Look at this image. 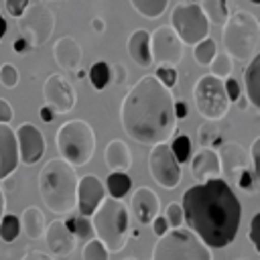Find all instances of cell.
Segmentation results:
<instances>
[{
	"instance_id": "29",
	"label": "cell",
	"mask_w": 260,
	"mask_h": 260,
	"mask_svg": "<svg viewBox=\"0 0 260 260\" xmlns=\"http://www.w3.org/2000/svg\"><path fill=\"white\" fill-rule=\"evenodd\" d=\"M132 8L142 16V18H148V20H154L158 16H162V12L167 10L169 6V0H130Z\"/></svg>"
},
{
	"instance_id": "13",
	"label": "cell",
	"mask_w": 260,
	"mask_h": 260,
	"mask_svg": "<svg viewBox=\"0 0 260 260\" xmlns=\"http://www.w3.org/2000/svg\"><path fill=\"white\" fill-rule=\"evenodd\" d=\"M43 98L45 106H49L55 114H67L75 106V89L61 73H51L43 83Z\"/></svg>"
},
{
	"instance_id": "53",
	"label": "cell",
	"mask_w": 260,
	"mask_h": 260,
	"mask_svg": "<svg viewBox=\"0 0 260 260\" xmlns=\"http://www.w3.org/2000/svg\"><path fill=\"white\" fill-rule=\"evenodd\" d=\"M4 213H6V197H4V191L0 187V219H2Z\"/></svg>"
},
{
	"instance_id": "6",
	"label": "cell",
	"mask_w": 260,
	"mask_h": 260,
	"mask_svg": "<svg viewBox=\"0 0 260 260\" xmlns=\"http://www.w3.org/2000/svg\"><path fill=\"white\" fill-rule=\"evenodd\" d=\"M59 158L71 167H83L91 160L95 150V132L85 120H67L55 134Z\"/></svg>"
},
{
	"instance_id": "49",
	"label": "cell",
	"mask_w": 260,
	"mask_h": 260,
	"mask_svg": "<svg viewBox=\"0 0 260 260\" xmlns=\"http://www.w3.org/2000/svg\"><path fill=\"white\" fill-rule=\"evenodd\" d=\"M20 260H55L49 252H41V250H30V252H26Z\"/></svg>"
},
{
	"instance_id": "48",
	"label": "cell",
	"mask_w": 260,
	"mask_h": 260,
	"mask_svg": "<svg viewBox=\"0 0 260 260\" xmlns=\"http://www.w3.org/2000/svg\"><path fill=\"white\" fill-rule=\"evenodd\" d=\"M28 49H32V47H30V43H28L24 37H16V39H14V43H12V51H14V53L24 55Z\"/></svg>"
},
{
	"instance_id": "10",
	"label": "cell",
	"mask_w": 260,
	"mask_h": 260,
	"mask_svg": "<svg viewBox=\"0 0 260 260\" xmlns=\"http://www.w3.org/2000/svg\"><path fill=\"white\" fill-rule=\"evenodd\" d=\"M20 37H24L30 47H43L55 28V14L45 2L28 4L20 18H16Z\"/></svg>"
},
{
	"instance_id": "11",
	"label": "cell",
	"mask_w": 260,
	"mask_h": 260,
	"mask_svg": "<svg viewBox=\"0 0 260 260\" xmlns=\"http://www.w3.org/2000/svg\"><path fill=\"white\" fill-rule=\"evenodd\" d=\"M148 171L156 185L162 189H175L183 179V167L173 156L167 142H156L148 154Z\"/></svg>"
},
{
	"instance_id": "42",
	"label": "cell",
	"mask_w": 260,
	"mask_h": 260,
	"mask_svg": "<svg viewBox=\"0 0 260 260\" xmlns=\"http://www.w3.org/2000/svg\"><path fill=\"white\" fill-rule=\"evenodd\" d=\"M248 238L254 246L256 252H260V213H256L250 221V232H248Z\"/></svg>"
},
{
	"instance_id": "39",
	"label": "cell",
	"mask_w": 260,
	"mask_h": 260,
	"mask_svg": "<svg viewBox=\"0 0 260 260\" xmlns=\"http://www.w3.org/2000/svg\"><path fill=\"white\" fill-rule=\"evenodd\" d=\"M154 77L165 85V87H169V89H173L175 87V83H177V67H167V65H158L156 67V73H154Z\"/></svg>"
},
{
	"instance_id": "36",
	"label": "cell",
	"mask_w": 260,
	"mask_h": 260,
	"mask_svg": "<svg viewBox=\"0 0 260 260\" xmlns=\"http://www.w3.org/2000/svg\"><path fill=\"white\" fill-rule=\"evenodd\" d=\"M108 258H110V252L106 250V246L98 238H91V240L85 242L83 260H108Z\"/></svg>"
},
{
	"instance_id": "21",
	"label": "cell",
	"mask_w": 260,
	"mask_h": 260,
	"mask_svg": "<svg viewBox=\"0 0 260 260\" xmlns=\"http://www.w3.org/2000/svg\"><path fill=\"white\" fill-rule=\"evenodd\" d=\"M53 57H55V63H57L61 69L75 71V69L81 65L83 49H81V45H79L73 37H61V39L53 45Z\"/></svg>"
},
{
	"instance_id": "58",
	"label": "cell",
	"mask_w": 260,
	"mask_h": 260,
	"mask_svg": "<svg viewBox=\"0 0 260 260\" xmlns=\"http://www.w3.org/2000/svg\"><path fill=\"white\" fill-rule=\"evenodd\" d=\"M124 260H136V258H124Z\"/></svg>"
},
{
	"instance_id": "47",
	"label": "cell",
	"mask_w": 260,
	"mask_h": 260,
	"mask_svg": "<svg viewBox=\"0 0 260 260\" xmlns=\"http://www.w3.org/2000/svg\"><path fill=\"white\" fill-rule=\"evenodd\" d=\"M12 116H14L12 106H10L6 100L0 98V124H8V122L12 120Z\"/></svg>"
},
{
	"instance_id": "9",
	"label": "cell",
	"mask_w": 260,
	"mask_h": 260,
	"mask_svg": "<svg viewBox=\"0 0 260 260\" xmlns=\"http://www.w3.org/2000/svg\"><path fill=\"white\" fill-rule=\"evenodd\" d=\"M171 28L183 41V45H195L209 35V22L197 2L181 0L171 12Z\"/></svg>"
},
{
	"instance_id": "57",
	"label": "cell",
	"mask_w": 260,
	"mask_h": 260,
	"mask_svg": "<svg viewBox=\"0 0 260 260\" xmlns=\"http://www.w3.org/2000/svg\"><path fill=\"white\" fill-rule=\"evenodd\" d=\"M43 2H47V0H43ZM49 2H61V0H49Z\"/></svg>"
},
{
	"instance_id": "51",
	"label": "cell",
	"mask_w": 260,
	"mask_h": 260,
	"mask_svg": "<svg viewBox=\"0 0 260 260\" xmlns=\"http://www.w3.org/2000/svg\"><path fill=\"white\" fill-rule=\"evenodd\" d=\"M39 116H41V120H43V122H47V124H49V122H53V118H55L57 114H55L49 106H43V108L39 110Z\"/></svg>"
},
{
	"instance_id": "40",
	"label": "cell",
	"mask_w": 260,
	"mask_h": 260,
	"mask_svg": "<svg viewBox=\"0 0 260 260\" xmlns=\"http://www.w3.org/2000/svg\"><path fill=\"white\" fill-rule=\"evenodd\" d=\"M165 219L169 223V228H181L183 225V209L179 203H169L167 211H165Z\"/></svg>"
},
{
	"instance_id": "46",
	"label": "cell",
	"mask_w": 260,
	"mask_h": 260,
	"mask_svg": "<svg viewBox=\"0 0 260 260\" xmlns=\"http://www.w3.org/2000/svg\"><path fill=\"white\" fill-rule=\"evenodd\" d=\"M150 223H152V232L156 234V238L165 236V234L171 230V228H169V223H167V219H165V215H160V213H158Z\"/></svg>"
},
{
	"instance_id": "8",
	"label": "cell",
	"mask_w": 260,
	"mask_h": 260,
	"mask_svg": "<svg viewBox=\"0 0 260 260\" xmlns=\"http://www.w3.org/2000/svg\"><path fill=\"white\" fill-rule=\"evenodd\" d=\"M193 102H195V110L205 120H211V122L221 120L228 114L230 106H232L230 100H228L225 87H223V79H219L211 73L201 75L195 81Z\"/></svg>"
},
{
	"instance_id": "26",
	"label": "cell",
	"mask_w": 260,
	"mask_h": 260,
	"mask_svg": "<svg viewBox=\"0 0 260 260\" xmlns=\"http://www.w3.org/2000/svg\"><path fill=\"white\" fill-rule=\"evenodd\" d=\"M104 187H106V191H108L110 197L122 199L124 195L130 193V189H132V179H130L124 171H112V173L106 177Z\"/></svg>"
},
{
	"instance_id": "44",
	"label": "cell",
	"mask_w": 260,
	"mask_h": 260,
	"mask_svg": "<svg viewBox=\"0 0 260 260\" xmlns=\"http://www.w3.org/2000/svg\"><path fill=\"white\" fill-rule=\"evenodd\" d=\"M110 75H114V83L116 85H124L128 79V71L122 63H114V67H110Z\"/></svg>"
},
{
	"instance_id": "35",
	"label": "cell",
	"mask_w": 260,
	"mask_h": 260,
	"mask_svg": "<svg viewBox=\"0 0 260 260\" xmlns=\"http://www.w3.org/2000/svg\"><path fill=\"white\" fill-rule=\"evenodd\" d=\"M197 140L203 148H211L213 144H217L219 142V128L215 126V122L205 120L197 130Z\"/></svg>"
},
{
	"instance_id": "23",
	"label": "cell",
	"mask_w": 260,
	"mask_h": 260,
	"mask_svg": "<svg viewBox=\"0 0 260 260\" xmlns=\"http://www.w3.org/2000/svg\"><path fill=\"white\" fill-rule=\"evenodd\" d=\"M104 160H106V167L112 171H128L132 167V152L128 148V144L120 138H114L108 142L106 150H104Z\"/></svg>"
},
{
	"instance_id": "7",
	"label": "cell",
	"mask_w": 260,
	"mask_h": 260,
	"mask_svg": "<svg viewBox=\"0 0 260 260\" xmlns=\"http://www.w3.org/2000/svg\"><path fill=\"white\" fill-rule=\"evenodd\" d=\"M152 260H213V254L187 228H173L156 240Z\"/></svg>"
},
{
	"instance_id": "5",
	"label": "cell",
	"mask_w": 260,
	"mask_h": 260,
	"mask_svg": "<svg viewBox=\"0 0 260 260\" xmlns=\"http://www.w3.org/2000/svg\"><path fill=\"white\" fill-rule=\"evenodd\" d=\"M223 47L232 59L250 61L258 55L260 47V22L248 10H238L236 14L228 16L223 24Z\"/></svg>"
},
{
	"instance_id": "16",
	"label": "cell",
	"mask_w": 260,
	"mask_h": 260,
	"mask_svg": "<svg viewBox=\"0 0 260 260\" xmlns=\"http://www.w3.org/2000/svg\"><path fill=\"white\" fill-rule=\"evenodd\" d=\"M43 236H45V242H47V248H49L51 256L67 258L75 250L77 240L73 238V234L69 232V228L65 225L63 219L49 221V225H45V234Z\"/></svg>"
},
{
	"instance_id": "28",
	"label": "cell",
	"mask_w": 260,
	"mask_h": 260,
	"mask_svg": "<svg viewBox=\"0 0 260 260\" xmlns=\"http://www.w3.org/2000/svg\"><path fill=\"white\" fill-rule=\"evenodd\" d=\"M67 215H69V217H67V219H63V221H65V225L69 228V232L73 234V238H75V240L87 242V240L95 238V236H93V228H91V219H89V217L79 215V213H75V215L67 213Z\"/></svg>"
},
{
	"instance_id": "24",
	"label": "cell",
	"mask_w": 260,
	"mask_h": 260,
	"mask_svg": "<svg viewBox=\"0 0 260 260\" xmlns=\"http://www.w3.org/2000/svg\"><path fill=\"white\" fill-rule=\"evenodd\" d=\"M246 98L254 108H260V55H254L244 71Z\"/></svg>"
},
{
	"instance_id": "52",
	"label": "cell",
	"mask_w": 260,
	"mask_h": 260,
	"mask_svg": "<svg viewBox=\"0 0 260 260\" xmlns=\"http://www.w3.org/2000/svg\"><path fill=\"white\" fill-rule=\"evenodd\" d=\"M91 28H93L98 35H102V32H104V28H106V24H104V20H102V18H93V20H91Z\"/></svg>"
},
{
	"instance_id": "19",
	"label": "cell",
	"mask_w": 260,
	"mask_h": 260,
	"mask_svg": "<svg viewBox=\"0 0 260 260\" xmlns=\"http://www.w3.org/2000/svg\"><path fill=\"white\" fill-rule=\"evenodd\" d=\"M18 144L16 132L8 124H0V181L10 177L18 167Z\"/></svg>"
},
{
	"instance_id": "37",
	"label": "cell",
	"mask_w": 260,
	"mask_h": 260,
	"mask_svg": "<svg viewBox=\"0 0 260 260\" xmlns=\"http://www.w3.org/2000/svg\"><path fill=\"white\" fill-rule=\"evenodd\" d=\"M236 183H238V187H240L242 191H246V193H256V191H258V177H256L254 171H250L248 167L242 169V171L236 175Z\"/></svg>"
},
{
	"instance_id": "50",
	"label": "cell",
	"mask_w": 260,
	"mask_h": 260,
	"mask_svg": "<svg viewBox=\"0 0 260 260\" xmlns=\"http://www.w3.org/2000/svg\"><path fill=\"white\" fill-rule=\"evenodd\" d=\"M173 114H175V118H177V120H183V118H187V104H185L183 100H179V102H173Z\"/></svg>"
},
{
	"instance_id": "18",
	"label": "cell",
	"mask_w": 260,
	"mask_h": 260,
	"mask_svg": "<svg viewBox=\"0 0 260 260\" xmlns=\"http://www.w3.org/2000/svg\"><path fill=\"white\" fill-rule=\"evenodd\" d=\"M189 169H191L193 179H197L199 183L209 181V179H219L221 177V165H219L217 150H213V148L197 150L189 158Z\"/></svg>"
},
{
	"instance_id": "59",
	"label": "cell",
	"mask_w": 260,
	"mask_h": 260,
	"mask_svg": "<svg viewBox=\"0 0 260 260\" xmlns=\"http://www.w3.org/2000/svg\"><path fill=\"white\" fill-rule=\"evenodd\" d=\"M189 2H195V0H189Z\"/></svg>"
},
{
	"instance_id": "30",
	"label": "cell",
	"mask_w": 260,
	"mask_h": 260,
	"mask_svg": "<svg viewBox=\"0 0 260 260\" xmlns=\"http://www.w3.org/2000/svg\"><path fill=\"white\" fill-rule=\"evenodd\" d=\"M215 53H217V43L209 35L205 39H201L199 43L193 45V59H195L197 65L207 67L211 63V59L215 57Z\"/></svg>"
},
{
	"instance_id": "43",
	"label": "cell",
	"mask_w": 260,
	"mask_h": 260,
	"mask_svg": "<svg viewBox=\"0 0 260 260\" xmlns=\"http://www.w3.org/2000/svg\"><path fill=\"white\" fill-rule=\"evenodd\" d=\"M223 87H225V93H228L230 104H236V100L242 95V87H240V83H238L234 77H225V79H223Z\"/></svg>"
},
{
	"instance_id": "20",
	"label": "cell",
	"mask_w": 260,
	"mask_h": 260,
	"mask_svg": "<svg viewBox=\"0 0 260 260\" xmlns=\"http://www.w3.org/2000/svg\"><path fill=\"white\" fill-rule=\"evenodd\" d=\"M217 156L221 165V175H225L228 179H236V175L248 167V152L238 142H223L217 150Z\"/></svg>"
},
{
	"instance_id": "32",
	"label": "cell",
	"mask_w": 260,
	"mask_h": 260,
	"mask_svg": "<svg viewBox=\"0 0 260 260\" xmlns=\"http://www.w3.org/2000/svg\"><path fill=\"white\" fill-rule=\"evenodd\" d=\"M169 148H171L173 156L177 158V162H179L181 167H183L185 162H189V158H191V154H193V144H191V138H189L187 134L175 136L173 142L169 144Z\"/></svg>"
},
{
	"instance_id": "54",
	"label": "cell",
	"mask_w": 260,
	"mask_h": 260,
	"mask_svg": "<svg viewBox=\"0 0 260 260\" xmlns=\"http://www.w3.org/2000/svg\"><path fill=\"white\" fill-rule=\"evenodd\" d=\"M6 30H8V24H6V18L0 14V41L4 39V35H6Z\"/></svg>"
},
{
	"instance_id": "27",
	"label": "cell",
	"mask_w": 260,
	"mask_h": 260,
	"mask_svg": "<svg viewBox=\"0 0 260 260\" xmlns=\"http://www.w3.org/2000/svg\"><path fill=\"white\" fill-rule=\"evenodd\" d=\"M201 10L207 18V22L215 24V26H223L228 16H230V8H228V0H201Z\"/></svg>"
},
{
	"instance_id": "33",
	"label": "cell",
	"mask_w": 260,
	"mask_h": 260,
	"mask_svg": "<svg viewBox=\"0 0 260 260\" xmlns=\"http://www.w3.org/2000/svg\"><path fill=\"white\" fill-rule=\"evenodd\" d=\"M20 236V219L12 213H4L0 219V240L10 244Z\"/></svg>"
},
{
	"instance_id": "41",
	"label": "cell",
	"mask_w": 260,
	"mask_h": 260,
	"mask_svg": "<svg viewBox=\"0 0 260 260\" xmlns=\"http://www.w3.org/2000/svg\"><path fill=\"white\" fill-rule=\"evenodd\" d=\"M30 0H6V12L16 20L22 16V12L28 8Z\"/></svg>"
},
{
	"instance_id": "2",
	"label": "cell",
	"mask_w": 260,
	"mask_h": 260,
	"mask_svg": "<svg viewBox=\"0 0 260 260\" xmlns=\"http://www.w3.org/2000/svg\"><path fill=\"white\" fill-rule=\"evenodd\" d=\"M173 102V91L154 75L140 77L128 89L120 106L124 132L140 144L167 142L177 128Z\"/></svg>"
},
{
	"instance_id": "34",
	"label": "cell",
	"mask_w": 260,
	"mask_h": 260,
	"mask_svg": "<svg viewBox=\"0 0 260 260\" xmlns=\"http://www.w3.org/2000/svg\"><path fill=\"white\" fill-rule=\"evenodd\" d=\"M207 67H211V75H215L219 79H225V77L232 75L234 63H232V57L225 51H221V53H215V57L211 59V63Z\"/></svg>"
},
{
	"instance_id": "15",
	"label": "cell",
	"mask_w": 260,
	"mask_h": 260,
	"mask_svg": "<svg viewBox=\"0 0 260 260\" xmlns=\"http://www.w3.org/2000/svg\"><path fill=\"white\" fill-rule=\"evenodd\" d=\"M106 197V187L95 175H85L77 181V193H75V207L79 215L89 217L98 205Z\"/></svg>"
},
{
	"instance_id": "17",
	"label": "cell",
	"mask_w": 260,
	"mask_h": 260,
	"mask_svg": "<svg viewBox=\"0 0 260 260\" xmlns=\"http://www.w3.org/2000/svg\"><path fill=\"white\" fill-rule=\"evenodd\" d=\"M130 211L132 215L138 219V223L146 225L150 223L158 211H160V201H158V195L150 189V187H140L132 193L130 197Z\"/></svg>"
},
{
	"instance_id": "22",
	"label": "cell",
	"mask_w": 260,
	"mask_h": 260,
	"mask_svg": "<svg viewBox=\"0 0 260 260\" xmlns=\"http://www.w3.org/2000/svg\"><path fill=\"white\" fill-rule=\"evenodd\" d=\"M126 51L130 59L138 67H150L152 65V55H150V32L144 28H136L128 41H126Z\"/></svg>"
},
{
	"instance_id": "14",
	"label": "cell",
	"mask_w": 260,
	"mask_h": 260,
	"mask_svg": "<svg viewBox=\"0 0 260 260\" xmlns=\"http://www.w3.org/2000/svg\"><path fill=\"white\" fill-rule=\"evenodd\" d=\"M16 132L18 158L24 165H37L45 154V136L35 124H20Z\"/></svg>"
},
{
	"instance_id": "56",
	"label": "cell",
	"mask_w": 260,
	"mask_h": 260,
	"mask_svg": "<svg viewBox=\"0 0 260 260\" xmlns=\"http://www.w3.org/2000/svg\"><path fill=\"white\" fill-rule=\"evenodd\" d=\"M250 4H260V0H248Z\"/></svg>"
},
{
	"instance_id": "25",
	"label": "cell",
	"mask_w": 260,
	"mask_h": 260,
	"mask_svg": "<svg viewBox=\"0 0 260 260\" xmlns=\"http://www.w3.org/2000/svg\"><path fill=\"white\" fill-rule=\"evenodd\" d=\"M18 219H20V232H24L26 238L39 240L45 234V215L39 207H35V205L26 207Z\"/></svg>"
},
{
	"instance_id": "45",
	"label": "cell",
	"mask_w": 260,
	"mask_h": 260,
	"mask_svg": "<svg viewBox=\"0 0 260 260\" xmlns=\"http://www.w3.org/2000/svg\"><path fill=\"white\" fill-rule=\"evenodd\" d=\"M250 156H252V171H254V175L260 179V138H256V140L252 142V152H250Z\"/></svg>"
},
{
	"instance_id": "1",
	"label": "cell",
	"mask_w": 260,
	"mask_h": 260,
	"mask_svg": "<svg viewBox=\"0 0 260 260\" xmlns=\"http://www.w3.org/2000/svg\"><path fill=\"white\" fill-rule=\"evenodd\" d=\"M183 223L209 250L230 246L240 228L242 205L228 181L209 179L189 187L181 201Z\"/></svg>"
},
{
	"instance_id": "55",
	"label": "cell",
	"mask_w": 260,
	"mask_h": 260,
	"mask_svg": "<svg viewBox=\"0 0 260 260\" xmlns=\"http://www.w3.org/2000/svg\"><path fill=\"white\" fill-rule=\"evenodd\" d=\"M236 104H238V108H240V110H246V108L250 106V102H248V98H242V95H240V98L236 100Z\"/></svg>"
},
{
	"instance_id": "3",
	"label": "cell",
	"mask_w": 260,
	"mask_h": 260,
	"mask_svg": "<svg viewBox=\"0 0 260 260\" xmlns=\"http://www.w3.org/2000/svg\"><path fill=\"white\" fill-rule=\"evenodd\" d=\"M77 173L75 167L63 158H51L43 165L39 173V195L45 207L55 215H67L75 209L77 193Z\"/></svg>"
},
{
	"instance_id": "31",
	"label": "cell",
	"mask_w": 260,
	"mask_h": 260,
	"mask_svg": "<svg viewBox=\"0 0 260 260\" xmlns=\"http://www.w3.org/2000/svg\"><path fill=\"white\" fill-rule=\"evenodd\" d=\"M87 77H89V83L95 91H102L108 87V83L112 81V75H110V65L106 61H95L89 71H87Z\"/></svg>"
},
{
	"instance_id": "4",
	"label": "cell",
	"mask_w": 260,
	"mask_h": 260,
	"mask_svg": "<svg viewBox=\"0 0 260 260\" xmlns=\"http://www.w3.org/2000/svg\"><path fill=\"white\" fill-rule=\"evenodd\" d=\"M93 236L106 246L108 252H120L128 244L130 236V213L122 199L104 197L98 209L89 215Z\"/></svg>"
},
{
	"instance_id": "12",
	"label": "cell",
	"mask_w": 260,
	"mask_h": 260,
	"mask_svg": "<svg viewBox=\"0 0 260 260\" xmlns=\"http://www.w3.org/2000/svg\"><path fill=\"white\" fill-rule=\"evenodd\" d=\"M183 53H185V45L177 37V32L171 28V24H162L154 32H150L152 65L177 67L183 59Z\"/></svg>"
},
{
	"instance_id": "38",
	"label": "cell",
	"mask_w": 260,
	"mask_h": 260,
	"mask_svg": "<svg viewBox=\"0 0 260 260\" xmlns=\"http://www.w3.org/2000/svg\"><path fill=\"white\" fill-rule=\"evenodd\" d=\"M18 81H20V73H18V69H16L12 63L0 65V83H2L4 87L12 89V87L18 85Z\"/></svg>"
}]
</instances>
